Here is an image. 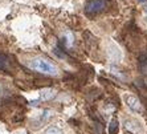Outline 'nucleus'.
I'll use <instances>...</instances> for the list:
<instances>
[{
    "label": "nucleus",
    "instance_id": "obj_1",
    "mask_svg": "<svg viewBox=\"0 0 147 134\" xmlns=\"http://www.w3.org/2000/svg\"><path fill=\"white\" fill-rule=\"evenodd\" d=\"M29 68L36 70L38 73H42V74H49V76H57L58 69L56 65H53L51 61H48L47 59H42V57H36L33 59L29 64Z\"/></svg>",
    "mask_w": 147,
    "mask_h": 134
},
{
    "label": "nucleus",
    "instance_id": "obj_2",
    "mask_svg": "<svg viewBox=\"0 0 147 134\" xmlns=\"http://www.w3.org/2000/svg\"><path fill=\"white\" fill-rule=\"evenodd\" d=\"M105 7H106V0H92L88 3L85 11L88 15H97L103 11Z\"/></svg>",
    "mask_w": 147,
    "mask_h": 134
},
{
    "label": "nucleus",
    "instance_id": "obj_3",
    "mask_svg": "<svg viewBox=\"0 0 147 134\" xmlns=\"http://www.w3.org/2000/svg\"><path fill=\"white\" fill-rule=\"evenodd\" d=\"M125 102H126V105L129 108H130L133 112H142V104H140V101L138 100V97L133 96V94H125Z\"/></svg>",
    "mask_w": 147,
    "mask_h": 134
},
{
    "label": "nucleus",
    "instance_id": "obj_4",
    "mask_svg": "<svg viewBox=\"0 0 147 134\" xmlns=\"http://www.w3.org/2000/svg\"><path fill=\"white\" fill-rule=\"evenodd\" d=\"M56 97V90L55 89H42L40 93V98L42 101H49Z\"/></svg>",
    "mask_w": 147,
    "mask_h": 134
},
{
    "label": "nucleus",
    "instance_id": "obj_5",
    "mask_svg": "<svg viewBox=\"0 0 147 134\" xmlns=\"http://www.w3.org/2000/svg\"><path fill=\"white\" fill-rule=\"evenodd\" d=\"M118 130H119L118 121H117V118H113L109 125V134H118Z\"/></svg>",
    "mask_w": 147,
    "mask_h": 134
},
{
    "label": "nucleus",
    "instance_id": "obj_6",
    "mask_svg": "<svg viewBox=\"0 0 147 134\" xmlns=\"http://www.w3.org/2000/svg\"><path fill=\"white\" fill-rule=\"evenodd\" d=\"M44 134H64V133H62V130L58 126H55V125H53V126H49L48 129L45 130Z\"/></svg>",
    "mask_w": 147,
    "mask_h": 134
},
{
    "label": "nucleus",
    "instance_id": "obj_7",
    "mask_svg": "<svg viewBox=\"0 0 147 134\" xmlns=\"http://www.w3.org/2000/svg\"><path fill=\"white\" fill-rule=\"evenodd\" d=\"M7 64H8V57L0 52V69H7Z\"/></svg>",
    "mask_w": 147,
    "mask_h": 134
},
{
    "label": "nucleus",
    "instance_id": "obj_8",
    "mask_svg": "<svg viewBox=\"0 0 147 134\" xmlns=\"http://www.w3.org/2000/svg\"><path fill=\"white\" fill-rule=\"evenodd\" d=\"M1 90H3V88H1V85H0V94H1Z\"/></svg>",
    "mask_w": 147,
    "mask_h": 134
},
{
    "label": "nucleus",
    "instance_id": "obj_9",
    "mask_svg": "<svg viewBox=\"0 0 147 134\" xmlns=\"http://www.w3.org/2000/svg\"><path fill=\"white\" fill-rule=\"evenodd\" d=\"M139 1H144V0H139Z\"/></svg>",
    "mask_w": 147,
    "mask_h": 134
},
{
    "label": "nucleus",
    "instance_id": "obj_10",
    "mask_svg": "<svg viewBox=\"0 0 147 134\" xmlns=\"http://www.w3.org/2000/svg\"><path fill=\"white\" fill-rule=\"evenodd\" d=\"M146 12H147V7H146Z\"/></svg>",
    "mask_w": 147,
    "mask_h": 134
}]
</instances>
